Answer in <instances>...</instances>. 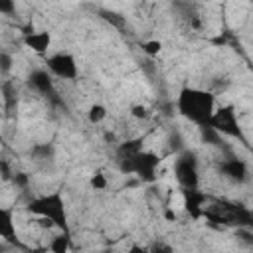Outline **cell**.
<instances>
[{
    "label": "cell",
    "mask_w": 253,
    "mask_h": 253,
    "mask_svg": "<svg viewBox=\"0 0 253 253\" xmlns=\"http://www.w3.org/2000/svg\"><path fill=\"white\" fill-rule=\"evenodd\" d=\"M24 43H26V47H30L34 53H38V55H43L47 49H49V43H51V36H49V32H45V30H30V32H26L24 34Z\"/></svg>",
    "instance_id": "obj_5"
},
{
    "label": "cell",
    "mask_w": 253,
    "mask_h": 253,
    "mask_svg": "<svg viewBox=\"0 0 253 253\" xmlns=\"http://www.w3.org/2000/svg\"><path fill=\"white\" fill-rule=\"evenodd\" d=\"M178 107L180 113L192 123L208 125L213 115V97L200 89H184L178 97Z\"/></svg>",
    "instance_id": "obj_1"
},
{
    "label": "cell",
    "mask_w": 253,
    "mask_h": 253,
    "mask_svg": "<svg viewBox=\"0 0 253 253\" xmlns=\"http://www.w3.org/2000/svg\"><path fill=\"white\" fill-rule=\"evenodd\" d=\"M28 211H30L32 215L51 219L57 229H61L63 233H69L65 202H63V198H61L59 192H51V194H45V196L36 198L34 202H30Z\"/></svg>",
    "instance_id": "obj_2"
},
{
    "label": "cell",
    "mask_w": 253,
    "mask_h": 253,
    "mask_svg": "<svg viewBox=\"0 0 253 253\" xmlns=\"http://www.w3.org/2000/svg\"><path fill=\"white\" fill-rule=\"evenodd\" d=\"M89 184H91L93 190H107L109 180H107V176H105L103 172H95V174L89 178Z\"/></svg>",
    "instance_id": "obj_9"
},
{
    "label": "cell",
    "mask_w": 253,
    "mask_h": 253,
    "mask_svg": "<svg viewBox=\"0 0 253 253\" xmlns=\"http://www.w3.org/2000/svg\"><path fill=\"white\" fill-rule=\"evenodd\" d=\"M47 69L53 75H57L59 79H75L79 73L75 57L69 53H55V55L47 57Z\"/></svg>",
    "instance_id": "obj_3"
},
{
    "label": "cell",
    "mask_w": 253,
    "mask_h": 253,
    "mask_svg": "<svg viewBox=\"0 0 253 253\" xmlns=\"http://www.w3.org/2000/svg\"><path fill=\"white\" fill-rule=\"evenodd\" d=\"M130 117H132V119H136V121L146 119V117H148V107H146V105H142V103L132 105V107H130Z\"/></svg>",
    "instance_id": "obj_10"
},
{
    "label": "cell",
    "mask_w": 253,
    "mask_h": 253,
    "mask_svg": "<svg viewBox=\"0 0 253 253\" xmlns=\"http://www.w3.org/2000/svg\"><path fill=\"white\" fill-rule=\"evenodd\" d=\"M47 253H69L71 247V235L69 233H59L47 241Z\"/></svg>",
    "instance_id": "obj_6"
},
{
    "label": "cell",
    "mask_w": 253,
    "mask_h": 253,
    "mask_svg": "<svg viewBox=\"0 0 253 253\" xmlns=\"http://www.w3.org/2000/svg\"><path fill=\"white\" fill-rule=\"evenodd\" d=\"M142 51H144L146 55H150V57H156V55L162 51V42H160V40H148V42H144Z\"/></svg>",
    "instance_id": "obj_8"
},
{
    "label": "cell",
    "mask_w": 253,
    "mask_h": 253,
    "mask_svg": "<svg viewBox=\"0 0 253 253\" xmlns=\"http://www.w3.org/2000/svg\"><path fill=\"white\" fill-rule=\"evenodd\" d=\"M107 115H109V111H107L105 105L93 103V105L89 107V111H87V121H89L91 125H99V123H103V121L107 119Z\"/></svg>",
    "instance_id": "obj_7"
},
{
    "label": "cell",
    "mask_w": 253,
    "mask_h": 253,
    "mask_svg": "<svg viewBox=\"0 0 253 253\" xmlns=\"http://www.w3.org/2000/svg\"><path fill=\"white\" fill-rule=\"evenodd\" d=\"M0 241L18 245V223L14 219V208L10 206H0Z\"/></svg>",
    "instance_id": "obj_4"
}]
</instances>
